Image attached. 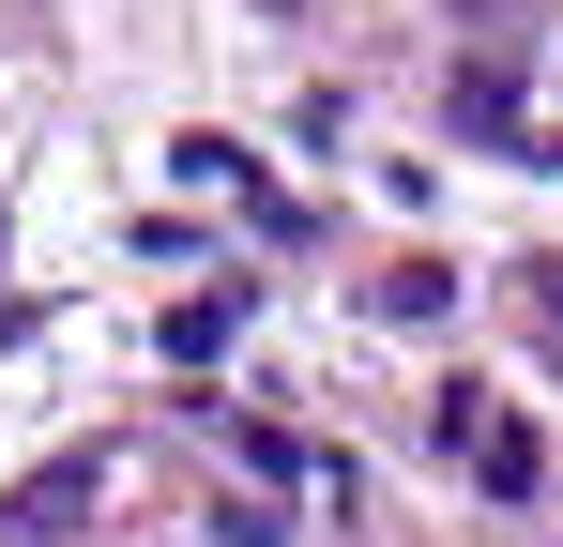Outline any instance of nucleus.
I'll return each instance as SVG.
<instances>
[{
  "label": "nucleus",
  "instance_id": "nucleus-1",
  "mask_svg": "<svg viewBox=\"0 0 563 547\" xmlns=\"http://www.w3.org/2000/svg\"><path fill=\"white\" fill-rule=\"evenodd\" d=\"M487 487H503V502H533V487H549V456H533V426H487Z\"/></svg>",
  "mask_w": 563,
  "mask_h": 547
}]
</instances>
